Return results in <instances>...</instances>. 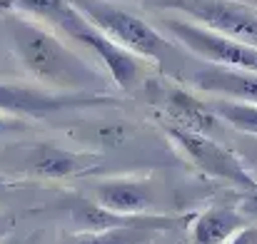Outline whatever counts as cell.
<instances>
[{"label": "cell", "mask_w": 257, "mask_h": 244, "mask_svg": "<svg viewBox=\"0 0 257 244\" xmlns=\"http://www.w3.org/2000/svg\"><path fill=\"white\" fill-rule=\"evenodd\" d=\"M10 40L20 65L53 92H97L105 82L100 70L35 20L13 18Z\"/></svg>", "instance_id": "1"}, {"label": "cell", "mask_w": 257, "mask_h": 244, "mask_svg": "<svg viewBox=\"0 0 257 244\" xmlns=\"http://www.w3.org/2000/svg\"><path fill=\"white\" fill-rule=\"evenodd\" d=\"M73 5L85 15L87 20L102 30L112 43H117L120 48L130 50L138 58H150L155 63L163 60V55L168 53V43L165 38L140 15L107 3V0H73Z\"/></svg>", "instance_id": "2"}, {"label": "cell", "mask_w": 257, "mask_h": 244, "mask_svg": "<svg viewBox=\"0 0 257 244\" xmlns=\"http://www.w3.org/2000/svg\"><path fill=\"white\" fill-rule=\"evenodd\" d=\"M153 8L182 13L220 35L257 48V5L242 0H150Z\"/></svg>", "instance_id": "3"}, {"label": "cell", "mask_w": 257, "mask_h": 244, "mask_svg": "<svg viewBox=\"0 0 257 244\" xmlns=\"http://www.w3.org/2000/svg\"><path fill=\"white\" fill-rule=\"evenodd\" d=\"M165 130L172 142L185 152V157L195 167H200L207 177L232 184L240 192H250L257 187L255 174L247 169V164L242 162V157L235 150L220 145L210 135H200V132H192L177 125H168Z\"/></svg>", "instance_id": "4"}, {"label": "cell", "mask_w": 257, "mask_h": 244, "mask_svg": "<svg viewBox=\"0 0 257 244\" xmlns=\"http://www.w3.org/2000/svg\"><path fill=\"white\" fill-rule=\"evenodd\" d=\"M163 25L168 28V33L180 45H185L190 53L207 60L210 65L257 73V48L252 45H245L240 40L220 35V33H215L200 23H192L187 18H165Z\"/></svg>", "instance_id": "5"}, {"label": "cell", "mask_w": 257, "mask_h": 244, "mask_svg": "<svg viewBox=\"0 0 257 244\" xmlns=\"http://www.w3.org/2000/svg\"><path fill=\"white\" fill-rule=\"evenodd\" d=\"M60 33H65L68 38L78 40L80 45L90 48V53L105 65L110 80L115 82L117 87L122 90H133L135 82L140 78V63H138V55H133L130 50L120 48L117 43H112L102 30H97L85 15L73 5L70 13L65 15V20L55 28Z\"/></svg>", "instance_id": "6"}, {"label": "cell", "mask_w": 257, "mask_h": 244, "mask_svg": "<svg viewBox=\"0 0 257 244\" xmlns=\"http://www.w3.org/2000/svg\"><path fill=\"white\" fill-rule=\"evenodd\" d=\"M92 105H112V97L102 92H53L48 87L0 82V112L18 117H45L60 110Z\"/></svg>", "instance_id": "7"}, {"label": "cell", "mask_w": 257, "mask_h": 244, "mask_svg": "<svg viewBox=\"0 0 257 244\" xmlns=\"http://www.w3.org/2000/svg\"><path fill=\"white\" fill-rule=\"evenodd\" d=\"M23 169L38 179H70L97 172V164L92 155L70 152L55 145H33L23 152Z\"/></svg>", "instance_id": "8"}, {"label": "cell", "mask_w": 257, "mask_h": 244, "mask_svg": "<svg viewBox=\"0 0 257 244\" xmlns=\"http://www.w3.org/2000/svg\"><path fill=\"white\" fill-rule=\"evenodd\" d=\"M192 85L205 95H217L220 100L257 105V73L250 70L207 65L192 75Z\"/></svg>", "instance_id": "9"}, {"label": "cell", "mask_w": 257, "mask_h": 244, "mask_svg": "<svg viewBox=\"0 0 257 244\" xmlns=\"http://www.w3.org/2000/svg\"><path fill=\"white\" fill-rule=\"evenodd\" d=\"M95 202L115 214L143 217L150 214L155 194L145 179H110L95 187Z\"/></svg>", "instance_id": "10"}, {"label": "cell", "mask_w": 257, "mask_h": 244, "mask_svg": "<svg viewBox=\"0 0 257 244\" xmlns=\"http://www.w3.org/2000/svg\"><path fill=\"white\" fill-rule=\"evenodd\" d=\"M250 219L237 204H210L192 222L195 244H230L240 232H245Z\"/></svg>", "instance_id": "11"}, {"label": "cell", "mask_w": 257, "mask_h": 244, "mask_svg": "<svg viewBox=\"0 0 257 244\" xmlns=\"http://www.w3.org/2000/svg\"><path fill=\"white\" fill-rule=\"evenodd\" d=\"M163 110L172 120V125L200 132V135H210L220 120L212 112L210 102L197 100L195 95H190L180 87H163Z\"/></svg>", "instance_id": "12"}, {"label": "cell", "mask_w": 257, "mask_h": 244, "mask_svg": "<svg viewBox=\"0 0 257 244\" xmlns=\"http://www.w3.org/2000/svg\"><path fill=\"white\" fill-rule=\"evenodd\" d=\"M210 107L222 122L235 127L237 132L257 137V105L232 102V100H210Z\"/></svg>", "instance_id": "13"}, {"label": "cell", "mask_w": 257, "mask_h": 244, "mask_svg": "<svg viewBox=\"0 0 257 244\" xmlns=\"http://www.w3.org/2000/svg\"><path fill=\"white\" fill-rule=\"evenodd\" d=\"M155 229L145 227H117L102 232H80L68 244H153Z\"/></svg>", "instance_id": "14"}, {"label": "cell", "mask_w": 257, "mask_h": 244, "mask_svg": "<svg viewBox=\"0 0 257 244\" xmlns=\"http://www.w3.org/2000/svg\"><path fill=\"white\" fill-rule=\"evenodd\" d=\"M5 3L23 10L30 18L43 20L50 28H58L73 8V0H5Z\"/></svg>", "instance_id": "15"}, {"label": "cell", "mask_w": 257, "mask_h": 244, "mask_svg": "<svg viewBox=\"0 0 257 244\" xmlns=\"http://www.w3.org/2000/svg\"><path fill=\"white\" fill-rule=\"evenodd\" d=\"M25 127H28V122H25L23 117L0 112V137H8V135H13V132H20V130H25Z\"/></svg>", "instance_id": "16"}, {"label": "cell", "mask_w": 257, "mask_h": 244, "mask_svg": "<svg viewBox=\"0 0 257 244\" xmlns=\"http://www.w3.org/2000/svg\"><path fill=\"white\" fill-rule=\"evenodd\" d=\"M240 212L247 217V219H255L257 222V187L250 192H240V202H237Z\"/></svg>", "instance_id": "17"}, {"label": "cell", "mask_w": 257, "mask_h": 244, "mask_svg": "<svg viewBox=\"0 0 257 244\" xmlns=\"http://www.w3.org/2000/svg\"><path fill=\"white\" fill-rule=\"evenodd\" d=\"M237 155L242 157V162L247 164V169H250V167L257 169V137H250V135H247V140L240 145ZM250 172H252V169H250Z\"/></svg>", "instance_id": "18"}, {"label": "cell", "mask_w": 257, "mask_h": 244, "mask_svg": "<svg viewBox=\"0 0 257 244\" xmlns=\"http://www.w3.org/2000/svg\"><path fill=\"white\" fill-rule=\"evenodd\" d=\"M230 244H252V227H247L245 232H240Z\"/></svg>", "instance_id": "19"}, {"label": "cell", "mask_w": 257, "mask_h": 244, "mask_svg": "<svg viewBox=\"0 0 257 244\" xmlns=\"http://www.w3.org/2000/svg\"><path fill=\"white\" fill-rule=\"evenodd\" d=\"M0 244H33L30 237H5V239H0Z\"/></svg>", "instance_id": "20"}, {"label": "cell", "mask_w": 257, "mask_h": 244, "mask_svg": "<svg viewBox=\"0 0 257 244\" xmlns=\"http://www.w3.org/2000/svg\"><path fill=\"white\" fill-rule=\"evenodd\" d=\"M252 244H257V227H252Z\"/></svg>", "instance_id": "21"}, {"label": "cell", "mask_w": 257, "mask_h": 244, "mask_svg": "<svg viewBox=\"0 0 257 244\" xmlns=\"http://www.w3.org/2000/svg\"><path fill=\"white\" fill-rule=\"evenodd\" d=\"M5 187H8V182H5V179L0 177V189H5Z\"/></svg>", "instance_id": "22"}, {"label": "cell", "mask_w": 257, "mask_h": 244, "mask_svg": "<svg viewBox=\"0 0 257 244\" xmlns=\"http://www.w3.org/2000/svg\"><path fill=\"white\" fill-rule=\"evenodd\" d=\"M255 3H257V0H255Z\"/></svg>", "instance_id": "23"}]
</instances>
